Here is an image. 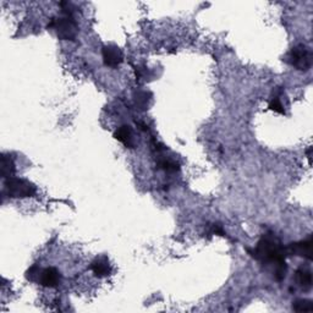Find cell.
I'll use <instances>...</instances> for the list:
<instances>
[{
	"mask_svg": "<svg viewBox=\"0 0 313 313\" xmlns=\"http://www.w3.org/2000/svg\"><path fill=\"white\" fill-rule=\"evenodd\" d=\"M212 233L215 234V235H219V236H225V235H227V234L224 233V230L221 229V227L219 224L213 225V227H212Z\"/></svg>",
	"mask_w": 313,
	"mask_h": 313,
	"instance_id": "obj_17",
	"label": "cell"
},
{
	"mask_svg": "<svg viewBox=\"0 0 313 313\" xmlns=\"http://www.w3.org/2000/svg\"><path fill=\"white\" fill-rule=\"evenodd\" d=\"M287 64L300 71H308L312 66L311 51L305 44L295 46L285 56Z\"/></svg>",
	"mask_w": 313,
	"mask_h": 313,
	"instance_id": "obj_4",
	"label": "cell"
},
{
	"mask_svg": "<svg viewBox=\"0 0 313 313\" xmlns=\"http://www.w3.org/2000/svg\"><path fill=\"white\" fill-rule=\"evenodd\" d=\"M102 55L105 66L111 69L118 68L124 60V54L123 52H121V49L119 48L118 46L114 44H108L103 47Z\"/></svg>",
	"mask_w": 313,
	"mask_h": 313,
	"instance_id": "obj_6",
	"label": "cell"
},
{
	"mask_svg": "<svg viewBox=\"0 0 313 313\" xmlns=\"http://www.w3.org/2000/svg\"><path fill=\"white\" fill-rule=\"evenodd\" d=\"M48 27L53 28L58 38L62 40H74L78 32L76 21L70 12H64V16L52 18Z\"/></svg>",
	"mask_w": 313,
	"mask_h": 313,
	"instance_id": "obj_2",
	"label": "cell"
},
{
	"mask_svg": "<svg viewBox=\"0 0 313 313\" xmlns=\"http://www.w3.org/2000/svg\"><path fill=\"white\" fill-rule=\"evenodd\" d=\"M158 167L168 173H175V171L179 170V164L174 161H170V159H161L158 162Z\"/></svg>",
	"mask_w": 313,
	"mask_h": 313,
	"instance_id": "obj_14",
	"label": "cell"
},
{
	"mask_svg": "<svg viewBox=\"0 0 313 313\" xmlns=\"http://www.w3.org/2000/svg\"><path fill=\"white\" fill-rule=\"evenodd\" d=\"M293 309L296 312H312L313 303L311 300H296L295 302H293Z\"/></svg>",
	"mask_w": 313,
	"mask_h": 313,
	"instance_id": "obj_13",
	"label": "cell"
},
{
	"mask_svg": "<svg viewBox=\"0 0 313 313\" xmlns=\"http://www.w3.org/2000/svg\"><path fill=\"white\" fill-rule=\"evenodd\" d=\"M114 137L119 142H121L124 146H126L127 148H133L135 147L132 130H131L129 125H123V126L118 127V130L115 131L114 133Z\"/></svg>",
	"mask_w": 313,
	"mask_h": 313,
	"instance_id": "obj_9",
	"label": "cell"
},
{
	"mask_svg": "<svg viewBox=\"0 0 313 313\" xmlns=\"http://www.w3.org/2000/svg\"><path fill=\"white\" fill-rule=\"evenodd\" d=\"M91 269H92L93 274L98 278L108 277L111 273V265L106 257H97L91 263Z\"/></svg>",
	"mask_w": 313,
	"mask_h": 313,
	"instance_id": "obj_8",
	"label": "cell"
},
{
	"mask_svg": "<svg viewBox=\"0 0 313 313\" xmlns=\"http://www.w3.org/2000/svg\"><path fill=\"white\" fill-rule=\"evenodd\" d=\"M15 162L11 155L3 154L2 155V175L4 179H9L15 174Z\"/></svg>",
	"mask_w": 313,
	"mask_h": 313,
	"instance_id": "obj_11",
	"label": "cell"
},
{
	"mask_svg": "<svg viewBox=\"0 0 313 313\" xmlns=\"http://www.w3.org/2000/svg\"><path fill=\"white\" fill-rule=\"evenodd\" d=\"M269 109H271V110L279 113V114H285V109H284L283 103L280 102L279 97L278 96H274L273 98H272L271 103H269Z\"/></svg>",
	"mask_w": 313,
	"mask_h": 313,
	"instance_id": "obj_15",
	"label": "cell"
},
{
	"mask_svg": "<svg viewBox=\"0 0 313 313\" xmlns=\"http://www.w3.org/2000/svg\"><path fill=\"white\" fill-rule=\"evenodd\" d=\"M312 247H313V237L312 235H309L307 239L299 241V242L289 243V246L285 247V250L287 256H296V257H302L311 261Z\"/></svg>",
	"mask_w": 313,
	"mask_h": 313,
	"instance_id": "obj_5",
	"label": "cell"
},
{
	"mask_svg": "<svg viewBox=\"0 0 313 313\" xmlns=\"http://www.w3.org/2000/svg\"><path fill=\"white\" fill-rule=\"evenodd\" d=\"M38 283L44 287H56L61 283V274L54 267L44 268L40 271Z\"/></svg>",
	"mask_w": 313,
	"mask_h": 313,
	"instance_id": "obj_7",
	"label": "cell"
},
{
	"mask_svg": "<svg viewBox=\"0 0 313 313\" xmlns=\"http://www.w3.org/2000/svg\"><path fill=\"white\" fill-rule=\"evenodd\" d=\"M5 191L11 198H26L32 197L36 193V186L26 179L23 177H9L5 180Z\"/></svg>",
	"mask_w": 313,
	"mask_h": 313,
	"instance_id": "obj_3",
	"label": "cell"
},
{
	"mask_svg": "<svg viewBox=\"0 0 313 313\" xmlns=\"http://www.w3.org/2000/svg\"><path fill=\"white\" fill-rule=\"evenodd\" d=\"M151 98L152 95L147 91H137L135 93V104L139 106L141 110H146V109H148Z\"/></svg>",
	"mask_w": 313,
	"mask_h": 313,
	"instance_id": "obj_12",
	"label": "cell"
},
{
	"mask_svg": "<svg viewBox=\"0 0 313 313\" xmlns=\"http://www.w3.org/2000/svg\"><path fill=\"white\" fill-rule=\"evenodd\" d=\"M40 271H42V269H40L37 264L32 265V267H31V268L28 269V271L26 272V278H27V280H30V281H38Z\"/></svg>",
	"mask_w": 313,
	"mask_h": 313,
	"instance_id": "obj_16",
	"label": "cell"
},
{
	"mask_svg": "<svg viewBox=\"0 0 313 313\" xmlns=\"http://www.w3.org/2000/svg\"><path fill=\"white\" fill-rule=\"evenodd\" d=\"M249 253L253 258L264 264H273L274 268L286 263L285 258L287 255L285 247L272 234L263 235L255 249L249 250Z\"/></svg>",
	"mask_w": 313,
	"mask_h": 313,
	"instance_id": "obj_1",
	"label": "cell"
},
{
	"mask_svg": "<svg viewBox=\"0 0 313 313\" xmlns=\"http://www.w3.org/2000/svg\"><path fill=\"white\" fill-rule=\"evenodd\" d=\"M296 281L303 290H311L312 287V272L307 267H300L295 274Z\"/></svg>",
	"mask_w": 313,
	"mask_h": 313,
	"instance_id": "obj_10",
	"label": "cell"
}]
</instances>
